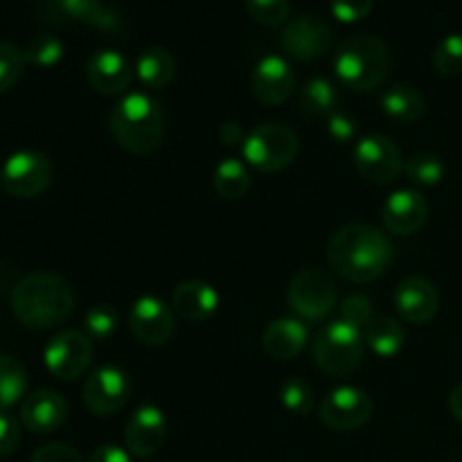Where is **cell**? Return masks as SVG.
<instances>
[{"label":"cell","instance_id":"cell-41","mask_svg":"<svg viewBox=\"0 0 462 462\" xmlns=\"http://www.w3.org/2000/svg\"><path fill=\"white\" fill-rule=\"evenodd\" d=\"M21 445V424L7 413H0V458L12 456Z\"/></svg>","mask_w":462,"mask_h":462},{"label":"cell","instance_id":"cell-33","mask_svg":"<svg viewBox=\"0 0 462 462\" xmlns=\"http://www.w3.org/2000/svg\"><path fill=\"white\" fill-rule=\"evenodd\" d=\"M117 323H120V316L113 305L106 302H99V305L90 307L88 314H86V334L90 337V341H106L116 334Z\"/></svg>","mask_w":462,"mask_h":462},{"label":"cell","instance_id":"cell-20","mask_svg":"<svg viewBox=\"0 0 462 462\" xmlns=\"http://www.w3.org/2000/svg\"><path fill=\"white\" fill-rule=\"evenodd\" d=\"M86 77L97 93L120 95L131 86L134 68L117 50H97L86 63Z\"/></svg>","mask_w":462,"mask_h":462},{"label":"cell","instance_id":"cell-38","mask_svg":"<svg viewBox=\"0 0 462 462\" xmlns=\"http://www.w3.org/2000/svg\"><path fill=\"white\" fill-rule=\"evenodd\" d=\"M374 0H332V14L341 23L364 21L373 12Z\"/></svg>","mask_w":462,"mask_h":462},{"label":"cell","instance_id":"cell-9","mask_svg":"<svg viewBox=\"0 0 462 462\" xmlns=\"http://www.w3.org/2000/svg\"><path fill=\"white\" fill-rule=\"evenodd\" d=\"M45 368L61 382L79 379L93 361V343L88 334L63 329L54 334L43 350Z\"/></svg>","mask_w":462,"mask_h":462},{"label":"cell","instance_id":"cell-45","mask_svg":"<svg viewBox=\"0 0 462 462\" xmlns=\"http://www.w3.org/2000/svg\"><path fill=\"white\" fill-rule=\"evenodd\" d=\"M0 179H3V170H0Z\"/></svg>","mask_w":462,"mask_h":462},{"label":"cell","instance_id":"cell-1","mask_svg":"<svg viewBox=\"0 0 462 462\" xmlns=\"http://www.w3.org/2000/svg\"><path fill=\"white\" fill-rule=\"evenodd\" d=\"M328 260L350 282H373L391 269L395 248L391 239L370 224H347L328 244Z\"/></svg>","mask_w":462,"mask_h":462},{"label":"cell","instance_id":"cell-40","mask_svg":"<svg viewBox=\"0 0 462 462\" xmlns=\"http://www.w3.org/2000/svg\"><path fill=\"white\" fill-rule=\"evenodd\" d=\"M328 131L337 143H352L356 138V120L346 111H337L328 117Z\"/></svg>","mask_w":462,"mask_h":462},{"label":"cell","instance_id":"cell-28","mask_svg":"<svg viewBox=\"0 0 462 462\" xmlns=\"http://www.w3.org/2000/svg\"><path fill=\"white\" fill-rule=\"evenodd\" d=\"M300 106L311 117H329L338 111V93L328 79L314 77L305 84L300 93Z\"/></svg>","mask_w":462,"mask_h":462},{"label":"cell","instance_id":"cell-14","mask_svg":"<svg viewBox=\"0 0 462 462\" xmlns=\"http://www.w3.org/2000/svg\"><path fill=\"white\" fill-rule=\"evenodd\" d=\"M131 393L129 374L117 365H104L95 370L84 383V404L90 413L106 418L126 404Z\"/></svg>","mask_w":462,"mask_h":462},{"label":"cell","instance_id":"cell-16","mask_svg":"<svg viewBox=\"0 0 462 462\" xmlns=\"http://www.w3.org/2000/svg\"><path fill=\"white\" fill-rule=\"evenodd\" d=\"M293 88H296V75L287 59L269 54L253 68L251 90L257 102L266 104V106H278L293 93Z\"/></svg>","mask_w":462,"mask_h":462},{"label":"cell","instance_id":"cell-42","mask_svg":"<svg viewBox=\"0 0 462 462\" xmlns=\"http://www.w3.org/2000/svg\"><path fill=\"white\" fill-rule=\"evenodd\" d=\"M88 462H131V456L129 451H125L117 445H99L90 454Z\"/></svg>","mask_w":462,"mask_h":462},{"label":"cell","instance_id":"cell-24","mask_svg":"<svg viewBox=\"0 0 462 462\" xmlns=\"http://www.w3.org/2000/svg\"><path fill=\"white\" fill-rule=\"evenodd\" d=\"M176 75V59L162 45H149L135 61V77L147 88H165L171 84Z\"/></svg>","mask_w":462,"mask_h":462},{"label":"cell","instance_id":"cell-21","mask_svg":"<svg viewBox=\"0 0 462 462\" xmlns=\"http://www.w3.org/2000/svg\"><path fill=\"white\" fill-rule=\"evenodd\" d=\"M68 418V404L57 391L41 388L27 395L21 404V422L32 433H52L63 427Z\"/></svg>","mask_w":462,"mask_h":462},{"label":"cell","instance_id":"cell-25","mask_svg":"<svg viewBox=\"0 0 462 462\" xmlns=\"http://www.w3.org/2000/svg\"><path fill=\"white\" fill-rule=\"evenodd\" d=\"M379 102H382V111L391 120L402 122V125L418 122L424 116V111H427V102H424L422 93L409 84H395L386 88Z\"/></svg>","mask_w":462,"mask_h":462},{"label":"cell","instance_id":"cell-10","mask_svg":"<svg viewBox=\"0 0 462 462\" xmlns=\"http://www.w3.org/2000/svg\"><path fill=\"white\" fill-rule=\"evenodd\" d=\"M287 298L300 319L320 320L337 305V287L325 271L305 269L291 280Z\"/></svg>","mask_w":462,"mask_h":462},{"label":"cell","instance_id":"cell-29","mask_svg":"<svg viewBox=\"0 0 462 462\" xmlns=\"http://www.w3.org/2000/svg\"><path fill=\"white\" fill-rule=\"evenodd\" d=\"M27 373L18 359L0 355V411H7L25 395Z\"/></svg>","mask_w":462,"mask_h":462},{"label":"cell","instance_id":"cell-37","mask_svg":"<svg viewBox=\"0 0 462 462\" xmlns=\"http://www.w3.org/2000/svg\"><path fill=\"white\" fill-rule=\"evenodd\" d=\"M341 320H346L352 328L361 329L364 325H368L373 320V305L365 296L355 293V296H347L341 305Z\"/></svg>","mask_w":462,"mask_h":462},{"label":"cell","instance_id":"cell-5","mask_svg":"<svg viewBox=\"0 0 462 462\" xmlns=\"http://www.w3.org/2000/svg\"><path fill=\"white\" fill-rule=\"evenodd\" d=\"M298 135L282 122H264L246 135L242 153L251 167L264 174H275L293 162L298 156Z\"/></svg>","mask_w":462,"mask_h":462},{"label":"cell","instance_id":"cell-26","mask_svg":"<svg viewBox=\"0 0 462 462\" xmlns=\"http://www.w3.org/2000/svg\"><path fill=\"white\" fill-rule=\"evenodd\" d=\"M365 341H368L370 350L377 352L379 356H395L404 347L406 334L404 328L397 323L391 316H374L368 325H365Z\"/></svg>","mask_w":462,"mask_h":462},{"label":"cell","instance_id":"cell-23","mask_svg":"<svg viewBox=\"0 0 462 462\" xmlns=\"http://www.w3.org/2000/svg\"><path fill=\"white\" fill-rule=\"evenodd\" d=\"M307 338H310V332L300 319H278L264 329L262 346L266 355L273 359L291 361L305 350Z\"/></svg>","mask_w":462,"mask_h":462},{"label":"cell","instance_id":"cell-30","mask_svg":"<svg viewBox=\"0 0 462 462\" xmlns=\"http://www.w3.org/2000/svg\"><path fill=\"white\" fill-rule=\"evenodd\" d=\"M23 52H25L27 63H32V66L52 68L63 59V43L59 36L43 32V34L32 36L25 48H23Z\"/></svg>","mask_w":462,"mask_h":462},{"label":"cell","instance_id":"cell-43","mask_svg":"<svg viewBox=\"0 0 462 462\" xmlns=\"http://www.w3.org/2000/svg\"><path fill=\"white\" fill-rule=\"evenodd\" d=\"M219 140L226 144V147H237V144H244L246 135H244L242 126L237 122H224L219 126Z\"/></svg>","mask_w":462,"mask_h":462},{"label":"cell","instance_id":"cell-18","mask_svg":"<svg viewBox=\"0 0 462 462\" xmlns=\"http://www.w3.org/2000/svg\"><path fill=\"white\" fill-rule=\"evenodd\" d=\"M167 422L161 409L152 404H144L135 411L125 427V445L129 454L138 458H149L158 454L165 442Z\"/></svg>","mask_w":462,"mask_h":462},{"label":"cell","instance_id":"cell-11","mask_svg":"<svg viewBox=\"0 0 462 462\" xmlns=\"http://www.w3.org/2000/svg\"><path fill=\"white\" fill-rule=\"evenodd\" d=\"M334 43V30L325 18L316 14H302L291 18L280 34V45L289 57L298 61H314L323 57Z\"/></svg>","mask_w":462,"mask_h":462},{"label":"cell","instance_id":"cell-8","mask_svg":"<svg viewBox=\"0 0 462 462\" xmlns=\"http://www.w3.org/2000/svg\"><path fill=\"white\" fill-rule=\"evenodd\" d=\"M52 162L41 152H16L3 165V185L9 197L34 199L43 194L52 183Z\"/></svg>","mask_w":462,"mask_h":462},{"label":"cell","instance_id":"cell-39","mask_svg":"<svg viewBox=\"0 0 462 462\" xmlns=\"http://www.w3.org/2000/svg\"><path fill=\"white\" fill-rule=\"evenodd\" d=\"M30 462H84V458L75 447L66 442H48L34 451Z\"/></svg>","mask_w":462,"mask_h":462},{"label":"cell","instance_id":"cell-27","mask_svg":"<svg viewBox=\"0 0 462 462\" xmlns=\"http://www.w3.org/2000/svg\"><path fill=\"white\" fill-rule=\"evenodd\" d=\"M212 183L215 189L219 192V197L228 199H242L246 197V192L251 189V174H248L246 165L237 158H224V161L217 165L215 174H212Z\"/></svg>","mask_w":462,"mask_h":462},{"label":"cell","instance_id":"cell-17","mask_svg":"<svg viewBox=\"0 0 462 462\" xmlns=\"http://www.w3.org/2000/svg\"><path fill=\"white\" fill-rule=\"evenodd\" d=\"M383 226L397 237L415 235L429 219V201L415 189H397L383 203Z\"/></svg>","mask_w":462,"mask_h":462},{"label":"cell","instance_id":"cell-22","mask_svg":"<svg viewBox=\"0 0 462 462\" xmlns=\"http://www.w3.org/2000/svg\"><path fill=\"white\" fill-rule=\"evenodd\" d=\"M217 307H219V296L210 284L201 282V280L180 282L171 293L174 314H179L183 320H189V323H201V320L210 319Z\"/></svg>","mask_w":462,"mask_h":462},{"label":"cell","instance_id":"cell-34","mask_svg":"<svg viewBox=\"0 0 462 462\" xmlns=\"http://www.w3.org/2000/svg\"><path fill=\"white\" fill-rule=\"evenodd\" d=\"M280 402L293 415H310L314 409V391L302 379L291 377L280 386Z\"/></svg>","mask_w":462,"mask_h":462},{"label":"cell","instance_id":"cell-44","mask_svg":"<svg viewBox=\"0 0 462 462\" xmlns=\"http://www.w3.org/2000/svg\"><path fill=\"white\" fill-rule=\"evenodd\" d=\"M449 411L451 415H454L456 420L462 424V383H458V386L451 391L449 395Z\"/></svg>","mask_w":462,"mask_h":462},{"label":"cell","instance_id":"cell-13","mask_svg":"<svg viewBox=\"0 0 462 462\" xmlns=\"http://www.w3.org/2000/svg\"><path fill=\"white\" fill-rule=\"evenodd\" d=\"M373 415V400L368 393L355 386L334 388L320 404V422L332 431H355Z\"/></svg>","mask_w":462,"mask_h":462},{"label":"cell","instance_id":"cell-6","mask_svg":"<svg viewBox=\"0 0 462 462\" xmlns=\"http://www.w3.org/2000/svg\"><path fill=\"white\" fill-rule=\"evenodd\" d=\"M314 361L323 373L332 377L352 374L361 364V329L346 320L328 323L314 341Z\"/></svg>","mask_w":462,"mask_h":462},{"label":"cell","instance_id":"cell-36","mask_svg":"<svg viewBox=\"0 0 462 462\" xmlns=\"http://www.w3.org/2000/svg\"><path fill=\"white\" fill-rule=\"evenodd\" d=\"M246 9L260 25L278 27L287 23L291 3L289 0H246Z\"/></svg>","mask_w":462,"mask_h":462},{"label":"cell","instance_id":"cell-4","mask_svg":"<svg viewBox=\"0 0 462 462\" xmlns=\"http://www.w3.org/2000/svg\"><path fill=\"white\" fill-rule=\"evenodd\" d=\"M162 122L165 117L161 104L147 93L125 95L111 111L113 138L120 147L138 156L161 147Z\"/></svg>","mask_w":462,"mask_h":462},{"label":"cell","instance_id":"cell-31","mask_svg":"<svg viewBox=\"0 0 462 462\" xmlns=\"http://www.w3.org/2000/svg\"><path fill=\"white\" fill-rule=\"evenodd\" d=\"M404 174L409 176L411 183L433 188L445 179V162L433 153H415L404 162Z\"/></svg>","mask_w":462,"mask_h":462},{"label":"cell","instance_id":"cell-32","mask_svg":"<svg viewBox=\"0 0 462 462\" xmlns=\"http://www.w3.org/2000/svg\"><path fill=\"white\" fill-rule=\"evenodd\" d=\"M25 52L12 41H0V95L18 84L25 72Z\"/></svg>","mask_w":462,"mask_h":462},{"label":"cell","instance_id":"cell-35","mask_svg":"<svg viewBox=\"0 0 462 462\" xmlns=\"http://www.w3.org/2000/svg\"><path fill=\"white\" fill-rule=\"evenodd\" d=\"M433 66L440 75L456 77L462 72V34H449L433 50Z\"/></svg>","mask_w":462,"mask_h":462},{"label":"cell","instance_id":"cell-19","mask_svg":"<svg viewBox=\"0 0 462 462\" xmlns=\"http://www.w3.org/2000/svg\"><path fill=\"white\" fill-rule=\"evenodd\" d=\"M395 310L406 323L424 325L436 319L440 310V296L438 289L424 278H404L395 289Z\"/></svg>","mask_w":462,"mask_h":462},{"label":"cell","instance_id":"cell-2","mask_svg":"<svg viewBox=\"0 0 462 462\" xmlns=\"http://www.w3.org/2000/svg\"><path fill=\"white\" fill-rule=\"evenodd\" d=\"M75 310L72 287L57 273L34 271L16 282L12 291V311L27 329H52Z\"/></svg>","mask_w":462,"mask_h":462},{"label":"cell","instance_id":"cell-12","mask_svg":"<svg viewBox=\"0 0 462 462\" xmlns=\"http://www.w3.org/2000/svg\"><path fill=\"white\" fill-rule=\"evenodd\" d=\"M355 162L365 180L388 185L404 171V158L400 147L382 134H370L356 143Z\"/></svg>","mask_w":462,"mask_h":462},{"label":"cell","instance_id":"cell-7","mask_svg":"<svg viewBox=\"0 0 462 462\" xmlns=\"http://www.w3.org/2000/svg\"><path fill=\"white\" fill-rule=\"evenodd\" d=\"M34 14L50 25H68L77 21L102 32H122L120 14L102 0H34Z\"/></svg>","mask_w":462,"mask_h":462},{"label":"cell","instance_id":"cell-15","mask_svg":"<svg viewBox=\"0 0 462 462\" xmlns=\"http://www.w3.org/2000/svg\"><path fill=\"white\" fill-rule=\"evenodd\" d=\"M174 310L156 296H143L129 311V328L140 343L161 347L174 334Z\"/></svg>","mask_w":462,"mask_h":462},{"label":"cell","instance_id":"cell-3","mask_svg":"<svg viewBox=\"0 0 462 462\" xmlns=\"http://www.w3.org/2000/svg\"><path fill=\"white\" fill-rule=\"evenodd\" d=\"M393 54L383 39L374 34L347 36L334 54V72L346 88L370 93L386 81Z\"/></svg>","mask_w":462,"mask_h":462}]
</instances>
